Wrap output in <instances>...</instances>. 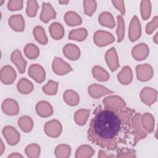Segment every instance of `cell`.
Listing matches in <instances>:
<instances>
[{
	"label": "cell",
	"mask_w": 158,
	"mask_h": 158,
	"mask_svg": "<svg viewBox=\"0 0 158 158\" xmlns=\"http://www.w3.org/2000/svg\"><path fill=\"white\" fill-rule=\"evenodd\" d=\"M89 115V110L88 109H80L77 110L74 115V120L76 123L78 125H84Z\"/></svg>",
	"instance_id": "obj_33"
},
{
	"label": "cell",
	"mask_w": 158,
	"mask_h": 158,
	"mask_svg": "<svg viewBox=\"0 0 158 158\" xmlns=\"http://www.w3.org/2000/svg\"><path fill=\"white\" fill-rule=\"evenodd\" d=\"M141 124L148 133L152 132L154 127V117L150 113H145L141 118Z\"/></svg>",
	"instance_id": "obj_27"
},
{
	"label": "cell",
	"mask_w": 158,
	"mask_h": 158,
	"mask_svg": "<svg viewBox=\"0 0 158 158\" xmlns=\"http://www.w3.org/2000/svg\"><path fill=\"white\" fill-rule=\"evenodd\" d=\"M141 35V24L136 15H134L130 22L128 36L131 42L137 40Z\"/></svg>",
	"instance_id": "obj_8"
},
{
	"label": "cell",
	"mask_w": 158,
	"mask_h": 158,
	"mask_svg": "<svg viewBox=\"0 0 158 158\" xmlns=\"http://www.w3.org/2000/svg\"><path fill=\"white\" fill-rule=\"evenodd\" d=\"M28 75L38 83L43 82L45 80L46 73L43 67L38 64H31L28 69Z\"/></svg>",
	"instance_id": "obj_5"
},
{
	"label": "cell",
	"mask_w": 158,
	"mask_h": 158,
	"mask_svg": "<svg viewBox=\"0 0 158 158\" xmlns=\"http://www.w3.org/2000/svg\"><path fill=\"white\" fill-rule=\"evenodd\" d=\"M93 41L98 46L103 47L114 42L115 38L108 31L98 30L94 34Z\"/></svg>",
	"instance_id": "obj_2"
},
{
	"label": "cell",
	"mask_w": 158,
	"mask_h": 158,
	"mask_svg": "<svg viewBox=\"0 0 158 158\" xmlns=\"http://www.w3.org/2000/svg\"><path fill=\"white\" fill-rule=\"evenodd\" d=\"M25 152L28 157H38L40 154V147L37 144H31L27 146Z\"/></svg>",
	"instance_id": "obj_39"
},
{
	"label": "cell",
	"mask_w": 158,
	"mask_h": 158,
	"mask_svg": "<svg viewBox=\"0 0 158 158\" xmlns=\"http://www.w3.org/2000/svg\"><path fill=\"white\" fill-rule=\"evenodd\" d=\"M70 146L66 144H60L56 147L55 150V154L57 157H67L70 156Z\"/></svg>",
	"instance_id": "obj_36"
},
{
	"label": "cell",
	"mask_w": 158,
	"mask_h": 158,
	"mask_svg": "<svg viewBox=\"0 0 158 158\" xmlns=\"http://www.w3.org/2000/svg\"><path fill=\"white\" fill-rule=\"evenodd\" d=\"M10 60L12 62L16 65L19 72L20 73H23L25 72L27 62L23 59L19 50L16 49L12 52L10 55Z\"/></svg>",
	"instance_id": "obj_11"
},
{
	"label": "cell",
	"mask_w": 158,
	"mask_h": 158,
	"mask_svg": "<svg viewBox=\"0 0 158 158\" xmlns=\"http://www.w3.org/2000/svg\"><path fill=\"white\" fill-rule=\"evenodd\" d=\"M3 136L6 139L7 143L11 146L16 145L20 139L18 131L12 126H6L2 129Z\"/></svg>",
	"instance_id": "obj_7"
},
{
	"label": "cell",
	"mask_w": 158,
	"mask_h": 158,
	"mask_svg": "<svg viewBox=\"0 0 158 158\" xmlns=\"http://www.w3.org/2000/svg\"><path fill=\"white\" fill-rule=\"evenodd\" d=\"M68 2H69V1H59V3L60 4H67Z\"/></svg>",
	"instance_id": "obj_47"
},
{
	"label": "cell",
	"mask_w": 158,
	"mask_h": 158,
	"mask_svg": "<svg viewBox=\"0 0 158 158\" xmlns=\"http://www.w3.org/2000/svg\"><path fill=\"white\" fill-rule=\"evenodd\" d=\"M117 28L116 30V33L117 35V42H121L125 36V23L123 17L121 15H118L117 17Z\"/></svg>",
	"instance_id": "obj_37"
},
{
	"label": "cell",
	"mask_w": 158,
	"mask_h": 158,
	"mask_svg": "<svg viewBox=\"0 0 158 158\" xmlns=\"http://www.w3.org/2000/svg\"><path fill=\"white\" fill-rule=\"evenodd\" d=\"M53 72L58 75H65L73 70L72 67L61 58L54 57L52 64Z\"/></svg>",
	"instance_id": "obj_4"
},
{
	"label": "cell",
	"mask_w": 158,
	"mask_h": 158,
	"mask_svg": "<svg viewBox=\"0 0 158 158\" xmlns=\"http://www.w3.org/2000/svg\"><path fill=\"white\" fill-rule=\"evenodd\" d=\"M2 110L8 115H17L19 112V104L15 100L7 98L2 104Z\"/></svg>",
	"instance_id": "obj_12"
},
{
	"label": "cell",
	"mask_w": 158,
	"mask_h": 158,
	"mask_svg": "<svg viewBox=\"0 0 158 158\" xmlns=\"http://www.w3.org/2000/svg\"><path fill=\"white\" fill-rule=\"evenodd\" d=\"M83 6L85 14L88 16H91L96 9L97 3L96 1L85 0L83 1Z\"/></svg>",
	"instance_id": "obj_40"
},
{
	"label": "cell",
	"mask_w": 158,
	"mask_h": 158,
	"mask_svg": "<svg viewBox=\"0 0 158 158\" xmlns=\"http://www.w3.org/2000/svg\"><path fill=\"white\" fill-rule=\"evenodd\" d=\"M36 111L37 114L41 117H48L53 114V109L51 105L44 101H41L37 103Z\"/></svg>",
	"instance_id": "obj_19"
},
{
	"label": "cell",
	"mask_w": 158,
	"mask_h": 158,
	"mask_svg": "<svg viewBox=\"0 0 158 158\" xmlns=\"http://www.w3.org/2000/svg\"><path fill=\"white\" fill-rule=\"evenodd\" d=\"M16 77V72L10 65H5L1 70L0 79L1 82L5 85H10L14 83Z\"/></svg>",
	"instance_id": "obj_6"
},
{
	"label": "cell",
	"mask_w": 158,
	"mask_h": 158,
	"mask_svg": "<svg viewBox=\"0 0 158 158\" xmlns=\"http://www.w3.org/2000/svg\"><path fill=\"white\" fill-rule=\"evenodd\" d=\"M140 98L141 101L146 105L148 104V98H149V104L151 106L157 101V91L154 88L146 87L141 90Z\"/></svg>",
	"instance_id": "obj_18"
},
{
	"label": "cell",
	"mask_w": 158,
	"mask_h": 158,
	"mask_svg": "<svg viewBox=\"0 0 158 158\" xmlns=\"http://www.w3.org/2000/svg\"><path fill=\"white\" fill-rule=\"evenodd\" d=\"M1 1V4H0V5H1V6H2V3L4 2V1H3V0H2V1Z\"/></svg>",
	"instance_id": "obj_48"
},
{
	"label": "cell",
	"mask_w": 158,
	"mask_h": 158,
	"mask_svg": "<svg viewBox=\"0 0 158 158\" xmlns=\"http://www.w3.org/2000/svg\"><path fill=\"white\" fill-rule=\"evenodd\" d=\"M9 10H19L23 8V1H9L7 4Z\"/></svg>",
	"instance_id": "obj_42"
},
{
	"label": "cell",
	"mask_w": 158,
	"mask_h": 158,
	"mask_svg": "<svg viewBox=\"0 0 158 158\" xmlns=\"http://www.w3.org/2000/svg\"><path fill=\"white\" fill-rule=\"evenodd\" d=\"M62 125L57 120H52L46 123L44 130L46 134L52 138H57L62 132Z\"/></svg>",
	"instance_id": "obj_3"
},
{
	"label": "cell",
	"mask_w": 158,
	"mask_h": 158,
	"mask_svg": "<svg viewBox=\"0 0 158 158\" xmlns=\"http://www.w3.org/2000/svg\"><path fill=\"white\" fill-rule=\"evenodd\" d=\"M58 85V82L49 80L46 85L43 86V91L48 95H55L57 91Z\"/></svg>",
	"instance_id": "obj_38"
},
{
	"label": "cell",
	"mask_w": 158,
	"mask_h": 158,
	"mask_svg": "<svg viewBox=\"0 0 158 158\" xmlns=\"http://www.w3.org/2000/svg\"><path fill=\"white\" fill-rule=\"evenodd\" d=\"M105 59L111 71L114 72L119 67L118 58L115 48H111L106 52Z\"/></svg>",
	"instance_id": "obj_9"
},
{
	"label": "cell",
	"mask_w": 158,
	"mask_h": 158,
	"mask_svg": "<svg viewBox=\"0 0 158 158\" xmlns=\"http://www.w3.org/2000/svg\"><path fill=\"white\" fill-rule=\"evenodd\" d=\"M56 12L50 3L43 2L40 20L44 23H48L51 19H55Z\"/></svg>",
	"instance_id": "obj_13"
},
{
	"label": "cell",
	"mask_w": 158,
	"mask_h": 158,
	"mask_svg": "<svg viewBox=\"0 0 158 158\" xmlns=\"http://www.w3.org/2000/svg\"><path fill=\"white\" fill-rule=\"evenodd\" d=\"M27 15L30 17H34L36 16L38 9V4L36 1L30 0L27 2Z\"/></svg>",
	"instance_id": "obj_41"
},
{
	"label": "cell",
	"mask_w": 158,
	"mask_h": 158,
	"mask_svg": "<svg viewBox=\"0 0 158 158\" xmlns=\"http://www.w3.org/2000/svg\"><path fill=\"white\" fill-rule=\"evenodd\" d=\"M8 158L10 157H23V156L18 152H12L11 154H9L7 157Z\"/></svg>",
	"instance_id": "obj_45"
},
{
	"label": "cell",
	"mask_w": 158,
	"mask_h": 158,
	"mask_svg": "<svg viewBox=\"0 0 158 158\" xmlns=\"http://www.w3.org/2000/svg\"><path fill=\"white\" fill-rule=\"evenodd\" d=\"M130 107L122 109L107 106H98L93 112L87 131L93 144L117 153L132 149L139 142Z\"/></svg>",
	"instance_id": "obj_1"
},
{
	"label": "cell",
	"mask_w": 158,
	"mask_h": 158,
	"mask_svg": "<svg viewBox=\"0 0 158 158\" xmlns=\"http://www.w3.org/2000/svg\"><path fill=\"white\" fill-rule=\"evenodd\" d=\"M49 31L51 37L56 40H59L64 36V28L63 26L58 22H53L49 27Z\"/></svg>",
	"instance_id": "obj_22"
},
{
	"label": "cell",
	"mask_w": 158,
	"mask_h": 158,
	"mask_svg": "<svg viewBox=\"0 0 158 158\" xmlns=\"http://www.w3.org/2000/svg\"><path fill=\"white\" fill-rule=\"evenodd\" d=\"M18 125L22 131L28 133L31 131L33 127V122L31 117L25 115L19 118Z\"/></svg>",
	"instance_id": "obj_29"
},
{
	"label": "cell",
	"mask_w": 158,
	"mask_h": 158,
	"mask_svg": "<svg viewBox=\"0 0 158 158\" xmlns=\"http://www.w3.org/2000/svg\"><path fill=\"white\" fill-rule=\"evenodd\" d=\"M98 20L99 23L104 27L113 28L115 26V22L113 15L109 12H102Z\"/></svg>",
	"instance_id": "obj_25"
},
{
	"label": "cell",
	"mask_w": 158,
	"mask_h": 158,
	"mask_svg": "<svg viewBox=\"0 0 158 158\" xmlns=\"http://www.w3.org/2000/svg\"><path fill=\"white\" fill-rule=\"evenodd\" d=\"M93 77L99 81H105L109 80V74L100 66L96 65L92 69Z\"/></svg>",
	"instance_id": "obj_32"
},
{
	"label": "cell",
	"mask_w": 158,
	"mask_h": 158,
	"mask_svg": "<svg viewBox=\"0 0 158 158\" xmlns=\"http://www.w3.org/2000/svg\"><path fill=\"white\" fill-rule=\"evenodd\" d=\"M149 47L145 43H139L136 45L131 51L133 57L136 60H143L149 55Z\"/></svg>",
	"instance_id": "obj_10"
},
{
	"label": "cell",
	"mask_w": 158,
	"mask_h": 158,
	"mask_svg": "<svg viewBox=\"0 0 158 158\" xmlns=\"http://www.w3.org/2000/svg\"><path fill=\"white\" fill-rule=\"evenodd\" d=\"M157 16L156 15L149 23H147L146 27V33L150 35L157 28Z\"/></svg>",
	"instance_id": "obj_43"
},
{
	"label": "cell",
	"mask_w": 158,
	"mask_h": 158,
	"mask_svg": "<svg viewBox=\"0 0 158 158\" xmlns=\"http://www.w3.org/2000/svg\"><path fill=\"white\" fill-rule=\"evenodd\" d=\"M64 20L65 23L71 27L80 25L82 23V19L81 17L75 12L68 11L64 15Z\"/></svg>",
	"instance_id": "obj_23"
},
{
	"label": "cell",
	"mask_w": 158,
	"mask_h": 158,
	"mask_svg": "<svg viewBox=\"0 0 158 158\" xmlns=\"http://www.w3.org/2000/svg\"><path fill=\"white\" fill-rule=\"evenodd\" d=\"M64 56L70 60H77L80 57V51L79 48L73 44H66L63 48Z\"/></svg>",
	"instance_id": "obj_14"
},
{
	"label": "cell",
	"mask_w": 158,
	"mask_h": 158,
	"mask_svg": "<svg viewBox=\"0 0 158 158\" xmlns=\"http://www.w3.org/2000/svg\"><path fill=\"white\" fill-rule=\"evenodd\" d=\"M103 103L105 106L118 109H122L126 107L125 101L122 98L117 96H110L106 97L103 100Z\"/></svg>",
	"instance_id": "obj_20"
},
{
	"label": "cell",
	"mask_w": 158,
	"mask_h": 158,
	"mask_svg": "<svg viewBox=\"0 0 158 158\" xmlns=\"http://www.w3.org/2000/svg\"><path fill=\"white\" fill-rule=\"evenodd\" d=\"M24 53L26 57L30 59H35L40 55V49L35 44L28 43L24 48Z\"/></svg>",
	"instance_id": "obj_31"
},
{
	"label": "cell",
	"mask_w": 158,
	"mask_h": 158,
	"mask_svg": "<svg viewBox=\"0 0 158 158\" xmlns=\"http://www.w3.org/2000/svg\"><path fill=\"white\" fill-rule=\"evenodd\" d=\"M88 91L89 95L92 98L95 99L99 98L104 95H106L107 94H111L114 93V91L109 90L107 88L97 84H93L90 85L88 87Z\"/></svg>",
	"instance_id": "obj_16"
},
{
	"label": "cell",
	"mask_w": 158,
	"mask_h": 158,
	"mask_svg": "<svg viewBox=\"0 0 158 158\" xmlns=\"http://www.w3.org/2000/svg\"><path fill=\"white\" fill-rule=\"evenodd\" d=\"M88 31L86 29L84 28H80L71 30L69 35V38L71 40L82 41L86 39Z\"/></svg>",
	"instance_id": "obj_28"
},
{
	"label": "cell",
	"mask_w": 158,
	"mask_h": 158,
	"mask_svg": "<svg viewBox=\"0 0 158 158\" xmlns=\"http://www.w3.org/2000/svg\"><path fill=\"white\" fill-rule=\"evenodd\" d=\"M136 72L137 75V78L139 80L143 74H144L143 77V81H146L149 80L153 76V70L152 67L148 64H144L143 65H138L136 67Z\"/></svg>",
	"instance_id": "obj_15"
},
{
	"label": "cell",
	"mask_w": 158,
	"mask_h": 158,
	"mask_svg": "<svg viewBox=\"0 0 158 158\" xmlns=\"http://www.w3.org/2000/svg\"><path fill=\"white\" fill-rule=\"evenodd\" d=\"M140 11L142 19L144 20L149 18L151 13V4L149 1H141Z\"/></svg>",
	"instance_id": "obj_35"
},
{
	"label": "cell",
	"mask_w": 158,
	"mask_h": 158,
	"mask_svg": "<svg viewBox=\"0 0 158 158\" xmlns=\"http://www.w3.org/2000/svg\"><path fill=\"white\" fill-rule=\"evenodd\" d=\"M94 154V151L88 145H82L76 151L75 157H90Z\"/></svg>",
	"instance_id": "obj_34"
},
{
	"label": "cell",
	"mask_w": 158,
	"mask_h": 158,
	"mask_svg": "<svg viewBox=\"0 0 158 158\" xmlns=\"http://www.w3.org/2000/svg\"><path fill=\"white\" fill-rule=\"evenodd\" d=\"M17 88L19 93L23 94H27L33 90L34 86L27 78H22L17 83Z\"/></svg>",
	"instance_id": "obj_24"
},
{
	"label": "cell",
	"mask_w": 158,
	"mask_h": 158,
	"mask_svg": "<svg viewBox=\"0 0 158 158\" xmlns=\"http://www.w3.org/2000/svg\"><path fill=\"white\" fill-rule=\"evenodd\" d=\"M8 23L10 28L15 31H23L25 29V21L20 14L11 15L9 18Z\"/></svg>",
	"instance_id": "obj_17"
},
{
	"label": "cell",
	"mask_w": 158,
	"mask_h": 158,
	"mask_svg": "<svg viewBox=\"0 0 158 158\" xmlns=\"http://www.w3.org/2000/svg\"><path fill=\"white\" fill-rule=\"evenodd\" d=\"M1 154L0 155H2V152H3V151H4V144H3V142L2 141V139H1Z\"/></svg>",
	"instance_id": "obj_46"
},
{
	"label": "cell",
	"mask_w": 158,
	"mask_h": 158,
	"mask_svg": "<svg viewBox=\"0 0 158 158\" xmlns=\"http://www.w3.org/2000/svg\"><path fill=\"white\" fill-rule=\"evenodd\" d=\"M63 98L66 104L70 106H77L80 101V97L77 93L71 89L66 90L64 92Z\"/></svg>",
	"instance_id": "obj_26"
},
{
	"label": "cell",
	"mask_w": 158,
	"mask_h": 158,
	"mask_svg": "<svg viewBox=\"0 0 158 158\" xmlns=\"http://www.w3.org/2000/svg\"><path fill=\"white\" fill-rule=\"evenodd\" d=\"M111 2L113 5L116 7V9L120 12L122 15H124L125 14V9L123 1H112Z\"/></svg>",
	"instance_id": "obj_44"
},
{
	"label": "cell",
	"mask_w": 158,
	"mask_h": 158,
	"mask_svg": "<svg viewBox=\"0 0 158 158\" xmlns=\"http://www.w3.org/2000/svg\"><path fill=\"white\" fill-rule=\"evenodd\" d=\"M117 78L122 85H128L133 80V74L131 68L129 66H125L118 73Z\"/></svg>",
	"instance_id": "obj_21"
},
{
	"label": "cell",
	"mask_w": 158,
	"mask_h": 158,
	"mask_svg": "<svg viewBox=\"0 0 158 158\" xmlns=\"http://www.w3.org/2000/svg\"><path fill=\"white\" fill-rule=\"evenodd\" d=\"M33 36L36 40L42 45H46L48 43L47 36L44 28L41 26H36L33 29Z\"/></svg>",
	"instance_id": "obj_30"
}]
</instances>
